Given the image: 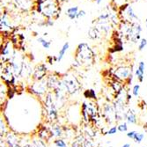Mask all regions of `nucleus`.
I'll list each match as a JSON object with an SVG mask.
<instances>
[{
	"instance_id": "1",
	"label": "nucleus",
	"mask_w": 147,
	"mask_h": 147,
	"mask_svg": "<svg viewBox=\"0 0 147 147\" xmlns=\"http://www.w3.org/2000/svg\"><path fill=\"white\" fill-rule=\"evenodd\" d=\"M77 60L80 63H88V62H92L93 60V53L91 49L86 43H81L78 45V53H77Z\"/></svg>"
},
{
	"instance_id": "2",
	"label": "nucleus",
	"mask_w": 147,
	"mask_h": 147,
	"mask_svg": "<svg viewBox=\"0 0 147 147\" xmlns=\"http://www.w3.org/2000/svg\"><path fill=\"white\" fill-rule=\"evenodd\" d=\"M140 33H141V26L138 23H133L130 28H129V39L131 40L132 42H136L139 39L140 37Z\"/></svg>"
},
{
	"instance_id": "3",
	"label": "nucleus",
	"mask_w": 147,
	"mask_h": 147,
	"mask_svg": "<svg viewBox=\"0 0 147 147\" xmlns=\"http://www.w3.org/2000/svg\"><path fill=\"white\" fill-rule=\"evenodd\" d=\"M41 11L47 17H52L56 13L57 10H56V6L54 5L53 2L47 1V2H45L44 4L42 5Z\"/></svg>"
},
{
	"instance_id": "4",
	"label": "nucleus",
	"mask_w": 147,
	"mask_h": 147,
	"mask_svg": "<svg viewBox=\"0 0 147 147\" xmlns=\"http://www.w3.org/2000/svg\"><path fill=\"white\" fill-rule=\"evenodd\" d=\"M130 71L131 70H129V68L128 67H120L115 71V75L120 78L125 79L129 76Z\"/></svg>"
},
{
	"instance_id": "5",
	"label": "nucleus",
	"mask_w": 147,
	"mask_h": 147,
	"mask_svg": "<svg viewBox=\"0 0 147 147\" xmlns=\"http://www.w3.org/2000/svg\"><path fill=\"white\" fill-rule=\"evenodd\" d=\"M144 68H145V64L144 62H140L138 64V67L136 70V76L138 79L139 80V82H142L144 80Z\"/></svg>"
},
{
	"instance_id": "6",
	"label": "nucleus",
	"mask_w": 147,
	"mask_h": 147,
	"mask_svg": "<svg viewBox=\"0 0 147 147\" xmlns=\"http://www.w3.org/2000/svg\"><path fill=\"white\" fill-rule=\"evenodd\" d=\"M78 6H73V7H71L69 8L67 11H66V14L67 16L71 19V20H74L78 17Z\"/></svg>"
},
{
	"instance_id": "7",
	"label": "nucleus",
	"mask_w": 147,
	"mask_h": 147,
	"mask_svg": "<svg viewBox=\"0 0 147 147\" xmlns=\"http://www.w3.org/2000/svg\"><path fill=\"white\" fill-rule=\"evenodd\" d=\"M14 2L19 7L24 10L28 9L31 6V0H14Z\"/></svg>"
},
{
	"instance_id": "8",
	"label": "nucleus",
	"mask_w": 147,
	"mask_h": 147,
	"mask_svg": "<svg viewBox=\"0 0 147 147\" xmlns=\"http://www.w3.org/2000/svg\"><path fill=\"white\" fill-rule=\"evenodd\" d=\"M46 72V68H45V66L44 65H40L37 67V69L35 70V73H34V76L36 78L38 79H41L44 74Z\"/></svg>"
},
{
	"instance_id": "9",
	"label": "nucleus",
	"mask_w": 147,
	"mask_h": 147,
	"mask_svg": "<svg viewBox=\"0 0 147 147\" xmlns=\"http://www.w3.org/2000/svg\"><path fill=\"white\" fill-rule=\"evenodd\" d=\"M68 49H69V43H68V42H65V43L63 45L62 49H60V51H59V53H58V56H57V62H60V61L63 59V56L65 55V53H66V51L68 50Z\"/></svg>"
},
{
	"instance_id": "10",
	"label": "nucleus",
	"mask_w": 147,
	"mask_h": 147,
	"mask_svg": "<svg viewBox=\"0 0 147 147\" xmlns=\"http://www.w3.org/2000/svg\"><path fill=\"white\" fill-rule=\"evenodd\" d=\"M127 121L130 123H137V118L136 115L133 113L132 111H129L127 115Z\"/></svg>"
},
{
	"instance_id": "11",
	"label": "nucleus",
	"mask_w": 147,
	"mask_h": 147,
	"mask_svg": "<svg viewBox=\"0 0 147 147\" xmlns=\"http://www.w3.org/2000/svg\"><path fill=\"white\" fill-rule=\"evenodd\" d=\"M38 42L42 44V46L44 48V49H49V47H50V45H51V42H48V41H46V40L44 39V38H42V37H40L39 39H38Z\"/></svg>"
},
{
	"instance_id": "12",
	"label": "nucleus",
	"mask_w": 147,
	"mask_h": 147,
	"mask_svg": "<svg viewBox=\"0 0 147 147\" xmlns=\"http://www.w3.org/2000/svg\"><path fill=\"white\" fill-rule=\"evenodd\" d=\"M98 34H99V32H98V29L95 28H92L89 30V36L92 38V39H95L98 37Z\"/></svg>"
},
{
	"instance_id": "13",
	"label": "nucleus",
	"mask_w": 147,
	"mask_h": 147,
	"mask_svg": "<svg viewBox=\"0 0 147 147\" xmlns=\"http://www.w3.org/2000/svg\"><path fill=\"white\" fill-rule=\"evenodd\" d=\"M127 13H128L129 17L130 18V20H132V19H136V20H138V16H137V15L135 14V13H134V11H133V9H132V7H131V6H128Z\"/></svg>"
},
{
	"instance_id": "14",
	"label": "nucleus",
	"mask_w": 147,
	"mask_h": 147,
	"mask_svg": "<svg viewBox=\"0 0 147 147\" xmlns=\"http://www.w3.org/2000/svg\"><path fill=\"white\" fill-rule=\"evenodd\" d=\"M144 133H138V132L136 138H134V141L136 143H138V144H140L142 142V140L144 139Z\"/></svg>"
},
{
	"instance_id": "15",
	"label": "nucleus",
	"mask_w": 147,
	"mask_h": 147,
	"mask_svg": "<svg viewBox=\"0 0 147 147\" xmlns=\"http://www.w3.org/2000/svg\"><path fill=\"white\" fill-rule=\"evenodd\" d=\"M55 144L57 147H68V145L66 144V143L62 140V139H57L55 141Z\"/></svg>"
},
{
	"instance_id": "16",
	"label": "nucleus",
	"mask_w": 147,
	"mask_h": 147,
	"mask_svg": "<svg viewBox=\"0 0 147 147\" xmlns=\"http://www.w3.org/2000/svg\"><path fill=\"white\" fill-rule=\"evenodd\" d=\"M139 89H140V86L139 85H135L134 87H133L132 89V93H133V95L138 97V94H139Z\"/></svg>"
},
{
	"instance_id": "17",
	"label": "nucleus",
	"mask_w": 147,
	"mask_h": 147,
	"mask_svg": "<svg viewBox=\"0 0 147 147\" xmlns=\"http://www.w3.org/2000/svg\"><path fill=\"white\" fill-rule=\"evenodd\" d=\"M117 129H118V130L120 131V132H125V131H127L128 130V126H127V123H122V124H120L118 127H117Z\"/></svg>"
},
{
	"instance_id": "18",
	"label": "nucleus",
	"mask_w": 147,
	"mask_h": 147,
	"mask_svg": "<svg viewBox=\"0 0 147 147\" xmlns=\"http://www.w3.org/2000/svg\"><path fill=\"white\" fill-rule=\"evenodd\" d=\"M147 45V41H146V39H142L141 41H140V43H139V45H138V49H139V50H143L144 48H145V46Z\"/></svg>"
},
{
	"instance_id": "19",
	"label": "nucleus",
	"mask_w": 147,
	"mask_h": 147,
	"mask_svg": "<svg viewBox=\"0 0 147 147\" xmlns=\"http://www.w3.org/2000/svg\"><path fill=\"white\" fill-rule=\"evenodd\" d=\"M137 134H138V132H137V131L132 130V131H129V132H128V133H127V137L134 140V138H136Z\"/></svg>"
},
{
	"instance_id": "20",
	"label": "nucleus",
	"mask_w": 147,
	"mask_h": 147,
	"mask_svg": "<svg viewBox=\"0 0 147 147\" xmlns=\"http://www.w3.org/2000/svg\"><path fill=\"white\" fill-rule=\"evenodd\" d=\"M117 130H118L117 127L116 126H114V127H111L107 133H108L109 135H114V134H115V133L117 132Z\"/></svg>"
},
{
	"instance_id": "21",
	"label": "nucleus",
	"mask_w": 147,
	"mask_h": 147,
	"mask_svg": "<svg viewBox=\"0 0 147 147\" xmlns=\"http://www.w3.org/2000/svg\"><path fill=\"white\" fill-rule=\"evenodd\" d=\"M86 93H88V97L90 98H95V93L93 92V90H87L86 91Z\"/></svg>"
},
{
	"instance_id": "22",
	"label": "nucleus",
	"mask_w": 147,
	"mask_h": 147,
	"mask_svg": "<svg viewBox=\"0 0 147 147\" xmlns=\"http://www.w3.org/2000/svg\"><path fill=\"white\" fill-rule=\"evenodd\" d=\"M86 15V11H83V10H81V11H78V18H80V17H83V16H85Z\"/></svg>"
},
{
	"instance_id": "23",
	"label": "nucleus",
	"mask_w": 147,
	"mask_h": 147,
	"mask_svg": "<svg viewBox=\"0 0 147 147\" xmlns=\"http://www.w3.org/2000/svg\"><path fill=\"white\" fill-rule=\"evenodd\" d=\"M122 147H130V144H124Z\"/></svg>"
},
{
	"instance_id": "24",
	"label": "nucleus",
	"mask_w": 147,
	"mask_h": 147,
	"mask_svg": "<svg viewBox=\"0 0 147 147\" xmlns=\"http://www.w3.org/2000/svg\"><path fill=\"white\" fill-rule=\"evenodd\" d=\"M101 1H102V0H97L96 2H97V4H98V5H100V4L101 3Z\"/></svg>"
},
{
	"instance_id": "25",
	"label": "nucleus",
	"mask_w": 147,
	"mask_h": 147,
	"mask_svg": "<svg viewBox=\"0 0 147 147\" xmlns=\"http://www.w3.org/2000/svg\"><path fill=\"white\" fill-rule=\"evenodd\" d=\"M145 23H146V28H147V20H145Z\"/></svg>"
},
{
	"instance_id": "26",
	"label": "nucleus",
	"mask_w": 147,
	"mask_h": 147,
	"mask_svg": "<svg viewBox=\"0 0 147 147\" xmlns=\"http://www.w3.org/2000/svg\"><path fill=\"white\" fill-rule=\"evenodd\" d=\"M63 1H68V0H63Z\"/></svg>"
},
{
	"instance_id": "27",
	"label": "nucleus",
	"mask_w": 147,
	"mask_h": 147,
	"mask_svg": "<svg viewBox=\"0 0 147 147\" xmlns=\"http://www.w3.org/2000/svg\"><path fill=\"white\" fill-rule=\"evenodd\" d=\"M136 1H138V0H136Z\"/></svg>"
},
{
	"instance_id": "28",
	"label": "nucleus",
	"mask_w": 147,
	"mask_h": 147,
	"mask_svg": "<svg viewBox=\"0 0 147 147\" xmlns=\"http://www.w3.org/2000/svg\"><path fill=\"white\" fill-rule=\"evenodd\" d=\"M143 147H144V146H143Z\"/></svg>"
}]
</instances>
